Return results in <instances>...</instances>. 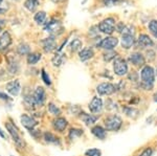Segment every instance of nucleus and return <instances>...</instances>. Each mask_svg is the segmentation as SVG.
Segmentation results:
<instances>
[{"label":"nucleus","mask_w":157,"mask_h":156,"mask_svg":"<svg viewBox=\"0 0 157 156\" xmlns=\"http://www.w3.org/2000/svg\"><path fill=\"white\" fill-rule=\"evenodd\" d=\"M141 86L146 90H151L155 81V71L151 66H144L140 72Z\"/></svg>","instance_id":"f257e3e1"},{"label":"nucleus","mask_w":157,"mask_h":156,"mask_svg":"<svg viewBox=\"0 0 157 156\" xmlns=\"http://www.w3.org/2000/svg\"><path fill=\"white\" fill-rule=\"evenodd\" d=\"M121 125H123V120L118 115L111 114L105 120V128L107 131H118L121 128Z\"/></svg>","instance_id":"f03ea898"},{"label":"nucleus","mask_w":157,"mask_h":156,"mask_svg":"<svg viewBox=\"0 0 157 156\" xmlns=\"http://www.w3.org/2000/svg\"><path fill=\"white\" fill-rule=\"evenodd\" d=\"M6 128L7 131H9L10 135L12 136V138L14 139L15 144H16L20 148H23L24 142H23V139L21 138V136H20V134L18 132V129H17L16 126H15L14 124H12L11 122H6Z\"/></svg>","instance_id":"7ed1b4c3"},{"label":"nucleus","mask_w":157,"mask_h":156,"mask_svg":"<svg viewBox=\"0 0 157 156\" xmlns=\"http://www.w3.org/2000/svg\"><path fill=\"white\" fill-rule=\"evenodd\" d=\"M113 70H114L116 75H123L128 74V64L127 61L125 59H121V58H116L113 62Z\"/></svg>","instance_id":"20e7f679"},{"label":"nucleus","mask_w":157,"mask_h":156,"mask_svg":"<svg viewBox=\"0 0 157 156\" xmlns=\"http://www.w3.org/2000/svg\"><path fill=\"white\" fill-rule=\"evenodd\" d=\"M98 27L104 34L111 35L115 29V20L113 18H106L98 23Z\"/></svg>","instance_id":"39448f33"},{"label":"nucleus","mask_w":157,"mask_h":156,"mask_svg":"<svg viewBox=\"0 0 157 156\" xmlns=\"http://www.w3.org/2000/svg\"><path fill=\"white\" fill-rule=\"evenodd\" d=\"M118 44V39L115 37H107L98 44V47L107 50H113Z\"/></svg>","instance_id":"423d86ee"},{"label":"nucleus","mask_w":157,"mask_h":156,"mask_svg":"<svg viewBox=\"0 0 157 156\" xmlns=\"http://www.w3.org/2000/svg\"><path fill=\"white\" fill-rule=\"evenodd\" d=\"M97 91L100 95H110L116 91V87L111 83H101L98 85Z\"/></svg>","instance_id":"0eeeda50"},{"label":"nucleus","mask_w":157,"mask_h":156,"mask_svg":"<svg viewBox=\"0 0 157 156\" xmlns=\"http://www.w3.org/2000/svg\"><path fill=\"white\" fill-rule=\"evenodd\" d=\"M33 97H34V100H35V103H36L37 107H42L45 103V100H46V94H45L44 88L38 86L36 88V90H35Z\"/></svg>","instance_id":"6e6552de"},{"label":"nucleus","mask_w":157,"mask_h":156,"mask_svg":"<svg viewBox=\"0 0 157 156\" xmlns=\"http://www.w3.org/2000/svg\"><path fill=\"white\" fill-rule=\"evenodd\" d=\"M20 120H21V124L23 126L24 128H26V129H29V131H32V130H34V128L37 126V120L34 119V117L29 116V115L27 114H22L21 116H20Z\"/></svg>","instance_id":"1a4fd4ad"},{"label":"nucleus","mask_w":157,"mask_h":156,"mask_svg":"<svg viewBox=\"0 0 157 156\" xmlns=\"http://www.w3.org/2000/svg\"><path fill=\"white\" fill-rule=\"evenodd\" d=\"M89 110L92 113H100L102 111L103 109V101L101 97H94L92 100H91V102L89 103Z\"/></svg>","instance_id":"9d476101"},{"label":"nucleus","mask_w":157,"mask_h":156,"mask_svg":"<svg viewBox=\"0 0 157 156\" xmlns=\"http://www.w3.org/2000/svg\"><path fill=\"white\" fill-rule=\"evenodd\" d=\"M12 44V37L9 32H3L0 36V51H3L9 48V46Z\"/></svg>","instance_id":"9b49d317"},{"label":"nucleus","mask_w":157,"mask_h":156,"mask_svg":"<svg viewBox=\"0 0 157 156\" xmlns=\"http://www.w3.org/2000/svg\"><path fill=\"white\" fill-rule=\"evenodd\" d=\"M6 90L10 94H12L13 97H16L20 93V90H21V85L18 80H15L6 84Z\"/></svg>","instance_id":"f8f14e48"},{"label":"nucleus","mask_w":157,"mask_h":156,"mask_svg":"<svg viewBox=\"0 0 157 156\" xmlns=\"http://www.w3.org/2000/svg\"><path fill=\"white\" fill-rule=\"evenodd\" d=\"M129 61L132 63L133 65L138 66V67L144 66L145 63H146L145 57H144L140 52H134V54L130 55V57H129Z\"/></svg>","instance_id":"ddd939ff"},{"label":"nucleus","mask_w":157,"mask_h":156,"mask_svg":"<svg viewBox=\"0 0 157 156\" xmlns=\"http://www.w3.org/2000/svg\"><path fill=\"white\" fill-rule=\"evenodd\" d=\"M45 32H57L59 31H62V24H61L60 21L58 20H54L52 19V21H49L48 23L45 25L44 27Z\"/></svg>","instance_id":"4468645a"},{"label":"nucleus","mask_w":157,"mask_h":156,"mask_svg":"<svg viewBox=\"0 0 157 156\" xmlns=\"http://www.w3.org/2000/svg\"><path fill=\"white\" fill-rule=\"evenodd\" d=\"M42 45H43L44 51L50 52L57 47V42H56L54 37H49V38H46V39L42 40Z\"/></svg>","instance_id":"2eb2a0df"},{"label":"nucleus","mask_w":157,"mask_h":156,"mask_svg":"<svg viewBox=\"0 0 157 156\" xmlns=\"http://www.w3.org/2000/svg\"><path fill=\"white\" fill-rule=\"evenodd\" d=\"M68 125V122L66 119H64V117H58V119H56L52 120V126H54V129L57 130V131L59 132H63L65 129H66Z\"/></svg>","instance_id":"dca6fc26"},{"label":"nucleus","mask_w":157,"mask_h":156,"mask_svg":"<svg viewBox=\"0 0 157 156\" xmlns=\"http://www.w3.org/2000/svg\"><path fill=\"white\" fill-rule=\"evenodd\" d=\"M134 35H128V34H125L121 36V47L125 49H129L133 46L134 44Z\"/></svg>","instance_id":"f3484780"},{"label":"nucleus","mask_w":157,"mask_h":156,"mask_svg":"<svg viewBox=\"0 0 157 156\" xmlns=\"http://www.w3.org/2000/svg\"><path fill=\"white\" fill-rule=\"evenodd\" d=\"M138 44H139V46H141L143 48H147V47L153 46L154 42L148 35L141 34V35H139V37H138Z\"/></svg>","instance_id":"a211bd4d"},{"label":"nucleus","mask_w":157,"mask_h":156,"mask_svg":"<svg viewBox=\"0 0 157 156\" xmlns=\"http://www.w3.org/2000/svg\"><path fill=\"white\" fill-rule=\"evenodd\" d=\"M80 119L85 123L86 126H91L93 125L98 120V116L93 114H88V113H85V112H81L80 113Z\"/></svg>","instance_id":"6ab92c4d"},{"label":"nucleus","mask_w":157,"mask_h":156,"mask_svg":"<svg viewBox=\"0 0 157 156\" xmlns=\"http://www.w3.org/2000/svg\"><path fill=\"white\" fill-rule=\"evenodd\" d=\"M93 56H94V51H93V49L90 48V47L82 49L80 51V54H78V57H80L81 61H87V60L91 59Z\"/></svg>","instance_id":"aec40b11"},{"label":"nucleus","mask_w":157,"mask_h":156,"mask_svg":"<svg viewBox=\"0 0 157 156\" xmlns=\"http://www.w3.org/2000/svg\"><path fill=\"white\" fill-rule=\"evenodd\" d=\"M91 133L98 139H105L106 137V129H104L102 126H94L91 129Z\"/></svg>","instance_id":"412c9836"},{"label":"nucleus","mask_w":157,"mask_h":156,"mask_svg":"<svg viewBox=\"0 0 157 156\" xmlns=\"http://www.w3.org/2000/svg\"><path fill=\"white\" fill-rule=\"evenodd\" d=\"M44 139H45V142L48 143V144L60 146V138L57 137L55 134H52V133H50V132L44 133Z\"/></svg>","instance_id":"4be33fe9"},{"label":"nucleus","mask_w":157,"mask_h":156,"mask_svg":"<svg viewBox=\"0 0 157 156\" xmlns=\"http://www.w3.org/2000/svg\"><path fill=\"white\" fill-rule=\"evenodd\" d=\"M66 61V58H65V55L63 54H60V52H58V54H56V56L52 58V65L56 67H59L61 66L62 64H64V62Z\"/></svg>","instance_id":"5701e85b"},{"label":"nucleus","mask_w":157,"mask_h":156,"mask_svg":"<svg viewBox=\"0 0 157 156\" xmlns=\"http://www.w3.org/2000/svg\"><path fill=\"white\" fill-rule=\"evenodd\" d=\"M23 102H24V105H25V108H26V109L33 110V109H35V107H37L33 95H25Z\"/></svg>","instance_id":"b1692460"},{"label":"nucleus","mask_w":157,"mask_h":156,"mask_svg":"<svg viewBox=\"0 0 157 156\" xmlns=\"http://www.w3.org/2000/svg\"><path fill=\"white\" fill-rule=\"evenodd\" d=\"M41 60V55L39 52H33L27 56V64L29 65H35Z\"/></svg>","instance_id":"393cba45"},{"label":"nucleus","mask_w":157,"mask_h":156,"mask_svg":"<svg viewBox=\"0 0 157 156\" xmlns=\"http://www.w3.org/2000/svg\"><path fill=\"white\" fill-rule=\"evenodd\" d=\"M30 47L29 44L26 43H21L17 47V52L20 56H25V55H29L30 54Z\"/></svg>","instance_id":"a878e982"},{"label":"nucleus","mask_w":157,"mask_h":156,"mask_svg":"<svg viewBox=\"0 0 157 156\" xmlns=\"http://www.w3.org/2000/svg\"><path fill=\"white\" fill-rule=\"evenodd\" d=\"M82 46H83V43L80 39H73L69 45L71 51H78V50H80L82 48Z\"/></svg>","instance_id":"bb28decb"},{"label":"nucleus","mask_w":157,"mask_h":156,"mask_svg":"<svg viewBox=\"0 0 157 156\" xmlns=\"http://www.w3.org/2000/svg\"><path fill=\"white\" fill-rule=\"evenodd\" d=\"M25 9H27L30 12H34L38 6V1L37 0H26L24 2Z\"/></svg>","instance_id":"cd10ccee"},{"label":"nucleus","mask_w":157,"mask_h":156,"mask_svg":"<svg viewBox=\"0 0 157 156\" xmlns=\"http://www.w3.org/2000/svg\"><path fill=\"white\" fill-rule=\"evenodd\" d=\"M35 21L37 22L38 24H42L43 22L45 21V19H46V13L45 12H38L36 15H35Z\"/></svg>","instance_id":"c85d7f7f"},{"label":"nucleus","mask_w":157,"mask_h":156,"mask_svg":"<svg viewBox=\"0 0 157 156\" xmlns=\"http://www.w3.org/2000/svg\"><path fill=\"white\" fill-rule=\"evenodd\" d=\"M48 111L50 114L55 115V116H58V115L61 114V109L58 106H56L54 103H49L48 104Z\"/></svg>","instance_id":"c756f323"},{"label":"nucleus","mask_w":157,"mask_h":156,"mask_svg":"<svg viewBox=\"0 0 157 156\" xmlns=\"http://www.w3.org/2000/svg\"><path fill=\"white\" fill-rule=\"evenodd\" d=\"M9 69L11 70L12 74H17V72H18V70H19V65H18V62H17L15 59L10 60Z\"/></svg>","instance_id":"7c9ffc66"},{"label":"nucleus","mask_w":157,"mask_h":156,"mask_svg":"<svg viewBox=\"0 0 157 156\" xmlns=\"http://www.w3.org/2000/svg\"><path fill=\"white\" fill-rule=\"evenodd\" d=\"M83 134L82 129H77V128H72L69 131V138L70 139H75L77 137H80Z\"/></svg>","instance_id":"2f4dec72"},{"label":"nucleus","mask_w":157,"mask_h":156,"mask_svg":"<svg viewBox=\"0 0 157 156\" xmlns=\"http://www.w3.org/2000/svg\"><path fill=\"white\" fill-rule=\"evenodd\" d=\"M149 31L154 37L157 38V20H152L149 23Z\"/></svg>","instance_id":"473e14b6"},{"label":"nucleus","mask_w":157,"mask_h":156,"mask_svg":"<svg viewBox=\"0 0 157 156\" xmlns=\"http://www.w3.org/2000/svg\"><path fill=\"white\" fill-rule=\"evenodd\" d=\"M116 59V52H114L113 50H108L107 52L104 54V60L107 62H110L111 60H115Z\"/></svg>","instance_id":"72a5a7b5"},{"label":"nucleus","mask_w":157,"mask_h":156,"mask_svg":"<svg viewBox=\"0 0 157 156\" xmlns=\"http://www.w3.org/2000/svg\"><path fill=\"white\" fill-rule=\"evenodd\" d=\"M86 156H102V151L95 149V148H92V149H88L85 152Z\"/></svg>","instance_id":"f704fd0d"},{"label":"nucleus","mask_w":157,"mask_h":156,"mask_svg":"<svg viewBox=\"0 0 157 156\" xmlns=\"http://www.w3.org/2000/svg\"><path fill=\"white\" fill-rule=\"evenodd\" d=\"M125 113L130 117H136L138 114V111L134 108H131V107H127L125 108Z\"/></svg>","instance_id":"c9c22d12"},{"label":"nucleus","mask_w":157,"mask_h":156,"mask_svg":"<svg viewBox=\"0 0 157 156\" xmlns=\"http://www.w3.org/2000/svg\"><path fill=\"white\" fill-rule=\"evenodd\" d=\"M41 78H42V80H43V82H44L45 84L47 85V86H50V85H52V81H50V78L48 77V74H46L45 69H42L41 70Z\"/></svg>","instance_id":"e433bc0d"},{"label":"nucleus","mask_w":157,"mask_h":156,"mask_svg":"<svg viewBox=\"0 0 157 156\" xmlns=\"http://www.w3.org/2000/svg\"><path fill=\"white\" fill-rule=\"evenodd\" d=\"M121 0H104V3H105V6H116V4H118Z\"/></svg>","instance_id":"4c0bfd02"},{"label":"nucleus","mask_w":157,"mask_h":156,"mask_svg":"<svg viewBox=\"0 0 157 156\" xmlns=\"http://www.w3.org/2000/svg\"><path fill=\"white\" fill-rule=\"evenodd\" d=\"M152 153H153V150L151 148H148V149H146L139 156H152Z\"/></svg>","instance_id":"58836bf2"},{"label":"nucleus","mask_w":157,"mask_h":156,"mask_svg":"<svg viewBox=\"0 0 157 156\" xmlns=\"http://www.w3.org/2000/svg\"><path fill=\"white\" fill-rule=\"evenodd\" d=\"M0 99L4 101H12V97H10L9 95L6 94L4 92H0Z\"/></svg>","instance_id":"ea45409f"},{"label":"nucleus","mask_w":157,"mask_h":156,"mask_svg":"<svg viewBox=\"0 0 157 156\" xmlns=\"http://www.w3.org/2000/svg\"><path fill=\"white\" fill-rule=\"evenodd\" d=\"M4 20H2V19H0V32H1V31H2V29H3V26H4Z\"/></svg>","instance_id":"a19ab883"},{"label":"nucleus","mask_w":157,"mask_h":156,"mask_svg":"<svg viewBox=\"0 0 157 156\" xmlns=\"http://www.w3.org/2000/svg\"><path fill=\"white\" fill-rule=\"evenodd\" d=\"M0 136H1L2 138H6V135H4V133L1 129H0Z\"/></svg>","instance_id":"79ce46f5"},{"label":"nucleus","mask_w":157,"mask_h":156,"mask_svg":"<svg viewBox=\"0 0 157 156\" xmlns=\"http://www.w3.org/2000/svg\"><path fill=\"white\" fill-rule=\"evenodd\" d=\"M63 1H65V0H52V2H55V3H60V2Z\"/></svg>","instance_id":"37998d69"},{"label":"nucleus","mask_w":157,"mask_h":156,"mask_svg":"<svg viewBox=\"0 0 157 156\" xmlns=\"http://www.w3.org/2000/svg\"><path fill=\"white\" fill-rule=\"evenodd\" d=\"M6 12V9H0V14H4Z\"/></svg>","instance_id":"c03bdc74"},{"label":"nucleus","mask_w":157,"mask_h":156,"mask_svg":"<svg viewBox=\"0 0 157 156\" xmlns=\"http://www.w3.org/2000/svg\"><path fill=\"white\" fill-rule=\"evenodd\" d=\"M154 97V102H156V103H157V92H156L155 94H154V97Z\"/></svg>","instance_id":"a18cd8bd"},{"label":"nucleus","mask_w":157,"mask_h":156,"mask_svg":"<svg viewBox=\"0 0 157 156\" xmlns=\"http://www.w3.org/2000/svg\"><path fill=\"white\" fill-rule=\"evenodd\" d=\"M1 2H2V0H0V4H1Z\"/></svg>","instance_id":"49530a36"},{"label":"nucleus","mask_w":157,"mask_h":156,"mask_svg":"<svg viewBox=\"0 0 157 156\" xmlns=\"http://www.w3.org/2000/svg\"><path fill=\"white\" fill-rule=\"evenodd\" d=\"M156 74H157V70H156Z\"/></svg>","instance_id":"de8ad7c7"}]
</instances>
